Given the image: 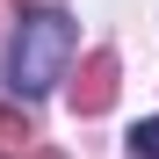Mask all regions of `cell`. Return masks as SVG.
<instances>
[{"instance_id": "cell-1", "label": "cell", "mask_w": 159, "mask_h": 159, "mask_svg": "<svg viewBox=\"0 0 159 159\" xmlns=\"http://www.w3.org/2000/svg\"><path fill=\"white\" fill-rule=\"evenodd\" d=\"M72 43H80V22L65 15V7H29L15 22V51H7V87H15V101H36V94H51L65 80V65H72Z\"/></svg>"}, {"instance_id": "cell-2", "label": "cell", "mask_w": 159, "mask_h": 159, "mask_svg": "<svg viewBox=\"0 0 159 159\" xmlns=\"http://www.w3.org/2000/svg\"><path fill=\"white\" fill-rule=\"evenodd\" d=\"M109 101H116V51H87L72 80V116H101Z\"/></svg>"}, {"instance_id": "cell-3", "label": "cell", "mask_w": 159, "mask_h": 159, "mask_svg": "<svg viewBox=\"0 0 159 159\" xmlns=\"http://www.w3.org/2000/svg\"><path fill=\"white\" fill-rule=\"evenodd\" d=\"M29 138H36V123L22 116V109H7V101H0V152H29Z\"/></svg>"}, {"instance_id": "cell-4", "label": "cell", "mask_w": 159, "mask_h": 159, "mask_svg": "<svg viewBox=\"0 0 159 159\" xmlns=\"http://www.w3.org/2000/svg\"><path fill=\"white\" fill-rule=\"evenodd\" d=\"M130 159H159V116H145L130 130Z\"/></svg>"}, {"instance_id": "cell-5", "label": "cell", "mask_w": 159, "mask_h": 159, "mask_svg": "<svg viewBox=\"0 0 159 159\" xmlns=\"http://www.w3.org/2000/svg\"><path fill=\"white\" fill-rule=\"evenodd\" d=\"M22 159H58V152H22Z\"/></svg>"}]
</instances>
